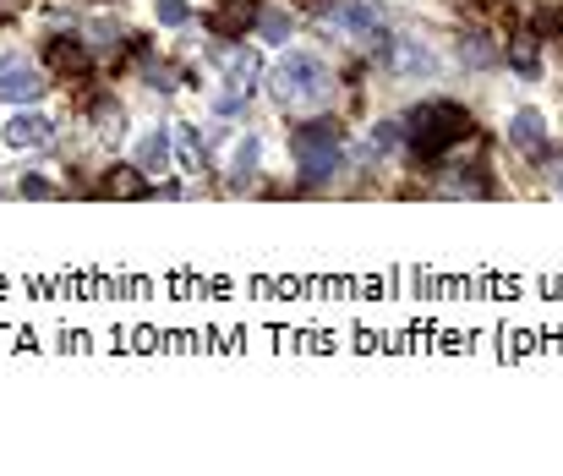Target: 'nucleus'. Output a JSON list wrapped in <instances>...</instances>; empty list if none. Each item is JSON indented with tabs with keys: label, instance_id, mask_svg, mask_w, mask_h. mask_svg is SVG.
Instances as JSON below:
<instances>
[{
	"label": "nucleus",
	"instance_id": "nucleus-14",
	"mask_svg": "<svg viewBox=\"0 0 563 476\" xmlns=\"http://www.w3.org/2000/svg\"><path fill=\"white\" fill-rule=\"evenodd\" d=\"M175 165L181 170H203V137L192 126H175Z\"/></svg>",
	"mask_w": 563,
	"mask_h": 476
},
{
	"label": "nucleus",
	"instance_id": "nucleus-17",
	"mask_svg": "<svg viewBox=\"0 0 563 476\" xmlns=\"http://www.w3.org/2000/svg\"><path fill=\"white\" fill-rule=\"evenodd\" d=\"M93 126H99L104 143H121V137H126V115H121V104H99V110H93Z\"/></svg>",
	"mask_w": 563,
	"mask_h": 476
},
{
	"label": "nucleus",
	"instance_id": "nucleus-4",
	"mask_svg": "<svg viewBox=\"0 0 563 476\" xmlns=\"http://www.w3.org/2000/svg\"><path fill=\"white\" fill-rule=\"evenodd\" d=\"M257 83H263V61H257V50H236L225 61V94L214 99V110L219 115H241Z\"/></svg>",
	"mask_w": 563,
	"mask_h": 476
},
{
	"label": "nucleus",
	"instance_id": "nucleus-16",
	"mask_svg": "<svg viewBox=\"0 0 563 476\" xmlns=\"http://www.w3.org/2000/svg\"><path fill=\"white\" fill-rule=\"evenodd\" d=\"M246 22H252V0H225L214 17V33H241Z\"/></svg>",
	"mask_w": 563,
	"mask_h": 476
},
{
	"label": "nucleus",
	"instance_id": "nucleus-21",
	"mask_svg": "<svg viewBox=\"0 0 563 476\" xmlns=\"http://www.w3.org/2000/svg\"><path fill=\"white\" fill-rule=\"evenodd\" d=\"M394 143H405V126H400V121H383L378 132H372V148L383 154V148H394Z\"/></svg>",
	"mask_w": 563,
	"mask_h": 476
},
{
	"label": "nucleus",
	"instance_id": "nucleus-13",
	"mask_svg": "<svg viewBox=\"0 0 563 476\" xmlns=\"http://www.w3.org/2000/svg\"><path fill=\"white\" fill-rule=\"evenodd\" d=\"M509 66L520 77H542V55H536V33H514L509 44Z\"/></svg>",
	"mask_w": 563,
	"mask_h": 476
},
{
	"label": "nucleus",
	"instance_id": "nucleus-18",
	"mask_svg": "<svg viewBox=\"0 0 563 476\" xmlns=\"http://www.w3.org/2000/svg\"><path fill=\"white\" fill-rule=\"evenodd\" d=\"M257 33H263L268 44H290V33H296V22H290L285 11H263V17H257Z\"/></svg>",
	"mask_w": 563,
	"mask_h": 476
},
{
	"label": "nucleus",
	"instance_id": "nucleus-7",
	"mask_svg": "<svg viewBox=\"0 0 563 476\" xmlns=\"http://www.w3.org/2000/svg\"><path fill=\"white\" fill-rule=\"evenodd\" d=\"M50 132H55L50 115L22 104V110L6 121V132H0V137H6V148H17V154H22V148H44V143H50Z\"/></svg>",
	"mask_w": 563,
	"mask_h": 476
},
{
	"label": "nucleus",
	"instance_id": "nucleus-6",
	"mask_svg": "<svg viewBox=\"0 0 563 476\" xmlns=\"http://www.w3.org/2000/svg\"><path fill=\"white\" fill-rule=\"evenodd\" d=\"M50 77H39V66H28L22 55H0V99L11 104H39Z\"/></svg>",
	"mask_w": 563,
	"mask_h": 476
},
{
	"label": "nucleus",
	"instance_id": "nucleus-11",
	"mask_svg": "<svg viewBox=\"0 0 563 476\" xmlns=\"http://www.w3.org/2000/svg\"><path fill=\"white\" fill-rule=\"evenodd\" d=\"M104 197H121V203H132V197H148V176L137 165H115L110 176H104Z\"/></svg>",
	"mask_w": 563,
	"mask_h": 476
},
{
	"label": "nucleus",
	"instance_id": "nucleus-9",
	"mask_svg": "<svg viewBox=\"0 0 563 476\" xmlns=\"http://www.w3.org/2000/svg\"><path fill=\"white\" fill-rule=\"evenodd\" d=\"M509 143L525 148V154H542V148H547V121H542V110H531V104H525V110H514V115H509Z\"/></svg>",
	"mask_w": 563,
	"mask_h": 476
},
{
	"label": "nucleus",
	"instance_id": "nucleus-12",
	"mask_svg": "<svg viewBox=\"0 0 563 476\" xmlns=\"http://www.w3.org/2000/svg\"><path fill=\"white\" fill-rule=\"evenodd\" d=\"M44 61H50V72H88V50L72 44V39H50Z\"/></svg>",
	"mask_w": 563,
	"mask_h": 476
},
{
	"label": "nucleus",
	"instance_id": "nucleus-24",
	"mask_svg": "<svg viewBox=\"0 0 563 476\" xmlns=\"http://www.w3.org/2000/svg\"><path fill=\"white\" fill-rule=\"evenodd\" d=\"M536 28H542V33H563V11H536ZM542 33H536V39H542Z\"/></svg>",
	"mask_w": 563,
	"mask_h": 476
},
{
	"label": "nucleus",
	"instance_id": "nucleus-10",
	"mask_svg": "<svg viewBox=\"0 0 563 476\" xmlns=\"http://www.w3.org/2000/svg\"><path fill=\"white\" fill-rule=\"evenodd\" d=\"M132 165L143 170V176H154V170H170V165H175V137L164 132V126H154V132L137 143V159H132Z\"/></svg>",
	"mask_w": 563,
	"mask_h": 476
},
{
	"label": "nucleus",
	"instance_id": "nucleus-20",
	"mask_svg": "<svg viewBox=\"0 0 563 476\" xmlns=\"http://www.w3.org/2000/svg\"><path fill=\"white\" fill-rule=\"evenodd\" d=\"M159 22L164 28H186V22H192V6H186V0H159Z\"/></svg>",
	"mask_w": 563,
	"mask_h": 476
},
{
	"label": "nucleus",
	"instance_id": "nucleus-5",
	"mask_svg": "<svg viewBox=\"0 0 563 476\" xmlns=\"http://www.w3.org/2000/svg\"><path fill=\"white\" fill-rule=\"evenodd\" d=\"M323 17L334 22L339 33H350V39H372L383 50V17H378V6H367V0H334V6H323Z\"/></svg>",
	"mask_w": 563,
	"mask_h": 476
},
{
	"label": "nucleus",
	"instance_id": "nucleus-25",
	"mask_svg": "<svg viewBox=\"0 0 563 476\" xmlns=\"http://www.w3.org/2000/svg\"><path fill=\"white\" fill-rule=\"evenodd\" d=\"M143 83H148V88H164V94H170V88H175V77L164 72V66H154V61H148V77H143Z\"/></svg>",
	"mask_w": 563,
	"mask_h": 476
},
{
	"label": "nucleus",
	"instance_id": "nucleus-2",
	"mask_svg": "<svg viewBox=\"0 0 563 476\" xmlns=\"http://www.w3.org/2000/svg\"><path fill=\"white\" fill-rule=\"evenodd\" d=\"M328 66L318 61V55H307V50H290V55H279V66L268 72V94H274L285 110H312V104H323L328 99Z\"/></svg>",
	"mask_w": 563,
	"mask_h": 476
},
{
	"label": "nucleus",
	"instance_id": "nucleus-3",
	"mask_svg": "<svg viewBox=\"0 0 563 476\" xmlns=\"http://www.w3.org/2000/svg\"><path fill=\"white\" fill-rule=\"evenodd\" d=\"M339 121H301L296 132H290V148H296L301 159V176L307 181H323L339 170Z\"/></svg>",
	"mask_w": 563,
	"mask_h": 476
},
{
	"label": "nucleus",
	"instance_id": "nucleus-1",
	"mask_svg": "<svg viewBox=\"0 0 563 476\" xmlns=\"http://www.w3.org/2000/svg\"><path fill=\"white\" fill-rule=\"evenodd\" d=\"M405 126V148L416 159H438L449 154L460 137H471V110L465 104H449V99H432V104H416L410 115H400Z\"/></svg>",
	"mask_w": 563,
	"mask_h": 476
},
{
	"label": "nucleus",
	"instance_id": "nucleus-8",
	"mask_svg": "<svg viewBox=\"0 0 563 476\" xmlns=\"http://www.w3.org/2000/svg\"><path fill=\"white\" fill-rule=\"evenodd\" d=\"M383 55H389V66L400 77H432L438 72V55H432L421 39H394V44H383Z\"/></svg>",
	"mask_w": 563,
	"mask_h": 476
},
{
	"label": "nucleus",
	"instance_id": "nucleus-23",
	"mask_svg": "<svg viewBox=\"0 0 563 476\" xmlns=\"http://www.w3.org/2000/svg\"><path fill=\"white\" fill-rule=\"evenodd\" d=\"M121 22H93V39H99V44H121Z\"/></svg>",
	"mask_w": 563,
	"mask_h": 476
},
{
	"label": "nucleus",
	"instance_id": "nucleus-27",
	"mask_svg": "<svg viewBox=\"0 0 563 476\" xmlns=\"http://www.w3.org/2000/svg\"><path fill=\"white\" fill-rule=\"evenodd\" d=\"M558 192H563V170H558Z\"/></svg>",
	"mask_w": 563,
	"mask_h": 476
},
{
	"label": "nucleus",
	"instance_id": "nucleus-19",
	"mask_svg": "<svg viewBox=\"0 0 563 476\" xmlns=\"http://www.w3.org/2000/svg\"><path fill=\"white\" fill-rule=\"evenodd\" d=\"M460 61H471V66H492V44L482 39V33H471V39H460Z\"/></svg>",
	"mask_w": 563,
	"mask_h": 476
},
{
	"label": "nucleus",
	"instance_id": "nucleus-22",
	"mask_svg": "<svg viewBox=\"0 0 563 476\" xmlns=\"http://www.w3.org/2000/svg\"><path fill=\"white\" fill-rule=\"evenodd\" d=\"M449 192H460V197H465V192L482 197V192H487V176H476V170H471V176H454V181H449Z\"/></svg>",
	"mask_w": 563,
	"mask_h": 476
},
{
	"label": "nucleus",
	"instance_id": "nucleus-15",
	"mask_svg": "<svg viewBox=\"0 0 563 476\" xmlns=\"http://www.w3.org/2000/svg\"><path fill=\"white\" fill-rule=\"evenodd\" d=\"M257 159H263V143H257V137H241V143L230 148V176L246 181V176L257 170Z\"/></svg>",
	"mask_w": 563,
	"mask_h": 476
},
{
	"label": "nucleus",
	"instance_id": "nucleus-26",
	"mask_svg": "<svg viewBox=\"0 0 563 476\" xmlns=\"http://www.w3.org/2000/svg\"><path fill=\"white\" fill-rule=\"evenodd\" d=\"M22 197H50V181H39V176H28V181H22Z\"/></svg>",
	"mask_w": 563,
	"mask_h": 476
}]
</instances>
